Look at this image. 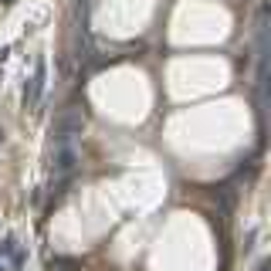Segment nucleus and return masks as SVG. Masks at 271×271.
Returning <instances> with one entry per match:
<instances>
[{"label": "nucleus", "mask_w": 271, "mask_h": 271, "mask_svg": "<svg viewBox=\"0 0 271 271\" xmlns=\"http://www.w3.org/2000/svg\"><path fill=\"white\" fill-rule=\"evenodd\" d=\"M81 125H85V112H81V109H65V112L55 119V125H51V136H55L58 143H68L71 136L81 132Z\"/></svg>", "instance_id": "obj_1"}, {"label": "nucleus", "mask_w": 271, "mask_h": 271, "mask_svg": "<svg viewBox=\"0 0 271 271\" xmlns=\"http://www.w3.org/2000/svg\"><path fill=\"white\" fill-rule=\"evenodd\" d=\"M44 78H48V61L44 58H37L31 81L24 85V109H34V105L41 102V95H44Z\"/></svg>", "instance_id": "obj_2"}, {"label": "nucleus", "mask_w": 271, "mask_h": 271, "mask_svg": "<svg viewBox=\"0 0 271 271\" xmlns=\"http://www.w3.org/2000/svg\"><path fill=\"white\" fill-rule=\"evenodd\" d=\"M51 166H55V173H71V169L78 166V149L71 146V143H58Z\"/></svg>", "instance_id": "obj_3"}, {"label": "nucleus", "mask_w": 271, "mask_h": 271, "mask_svg": "<svg viewBox=\"0 0 271 271\" xmlns=\"http://www.w3.org/2000/svg\"><path fill=\"white\" fill-rule=\"evenodd\" d=\"M14 251H17V241H14V237H4V244H0V254H7V258H11Z\"/></svg>", "instance_id": "obj_4"}, {"label": "nucleus", "mask_w": 271, "mask_h": 271, "mask_svg": "<svg viewBox=\"0 0 271 271\" xmlns=\"http://www.w3.org/2000/svg\"><path fill=\"white\" fill-rule=\"evenodd\" d=\"M258 271H268V261H261V264H258Z\"/></svg>", "instance_id": "obj_5"}, {"label": "nucleus", "mask_w": 271, "mask_h": 271, "mask_svg": "<svg viewBox=\"0 0 271 271\" xmlns=\"http://www.w3.org/2000/svg\"><path fill=\"white\" fill-rule=\"evenodd\" d=\"M4 4H14V0H4Z\"/></svg>", "instance_id": "obj_6"}, {"label": "nucleus", "mask_w": 271, "mask_h": 271, "mask_svg": "<svg viewBox=\"0 0 271 271\" xmlns=\"http://www.w3.org/2000/svg\"><path fill=\"white\" fill-rule=\"evenodd\" d=\"M0 136H4V129H0Z\"/></svg>", "instance_id": "obj_7"}, {"label": "nucleus", "mask_w": 271, "mask_h": 271, "mask_svg": "<svg viewBox=\"0 0 271 271\" xmlns=\"http://www.w3.org/2000/svg\"><path fill=\"white\" fill-rule=\"evenodd\" d=\"M0 271H4V264H0Z\"/></svg>", "instance_id": "obj_8"}]
</instances>
